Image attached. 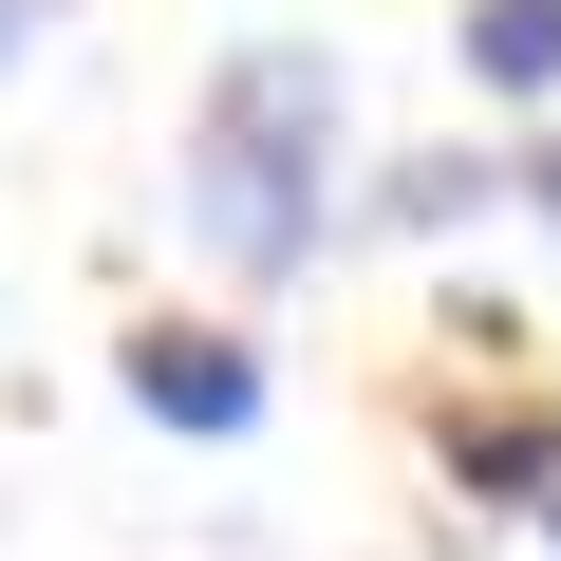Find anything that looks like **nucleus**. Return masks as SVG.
<instances>
[{
    "instance_id": "nucleus-1",
    "label": "nucleus",
    "mask_w": 561,
    "mask_h": 561,
    "mask_svg": "<svg viewBox=\"0 0 561 561\" xmlns=\"http://www.w3.org/2000/svg\"><path fill=\"white\" fill-rule=\"evenodd\" d=\"M337 131H356L337 38H243L187 94V243L225 280H300L319 262V206H337Z\"/></svg>"
},
{
    "instance_id": "nucleus-2",
    "label": "nucleus",
    "mask_w": 561,
    "mask_h": 561,
    "mask_svg": "<svg viewBox=\"0 0 561 561\" xmlns=\"http://www.w3.org/2000/svg\"><path fill=\"white\" fill-rule=\"evenodd\" d=\"M131 412L187 431V449L262 431V337H225V319H150V337H131Z\"/></svg>"
},
{
    "instance_id": "nucleus-3",
    "label": "nucleus",
    "mask_w": 561,
    "mask_h": 561,
    "mask_svg": "<svg viewBox=\"0 0 561 561\" xmlns=\"http://www.w3.org/2000/svg\"><path fill=\"white\" fill-rule=\"evenodd\" d=\"M449 57H468L486 113H542V94H561V0H468V38H449Z\"/></svg>"
},
{
    "instance_id": "nucleus-4",
    "label": "nucleus",
    "mask_w": 561,
    "mask_h": 561,
    "mask_svg": "<svg viewBox=\"0 0 561 561\" xmlns=\"http://www.w3.org/2000/svg\"><path fill=\"white\" fill-rule=\"evenodd\" d=\"M449 486H486V505H561V412H449Z\"/></svg>"
},
{
    "instance_id": "nucleus-5",
    "label": "nucleus",
    "mask_w": 561,
    "mask_h": 561,
    "mask_svg": "<svg viewBox=\"0 0 561 561\" xmlns=\"http://www.w3.org/2000/svg\"><path fill=\"white\" fill-rule=\"evenodd\" d=\"M468 206H505V169H468V150H412V169H393V206H375V225H412V243H449V225H468Z\"/></svg>"
},
{
    "instance_id": "nucleus-6",
    "label": "nucleus",
    "mask_w": 561,
    "mask_h": 561,
    "mask_svg": "<svg viewBox=\"0 0 561 561\" xmlns=\"http://www.w3.org/2000/svg\"><path fill=\"white\" fill-rule=\"evenodd\" d=\"M505 206H542V225H561V131H524V169H505Z\"/></svg>"
},
{
    "instance_id": "nucleus-7",
    "label": "nucleus",
    "mask_w": 561,
    "mask_h": 561,
    "mask_svg": "<svg viewBox=\"0 0 561 561\" xmlns=\"http://www.w3.org/2000/svg\"><path fill=\"white\" fill-rule=\"evenodd\" d=\"M38 38H57V0H0V76H20V57H38Z\"/></svg>"
},
{
    "instance_id": "nucleus-8",
    "label": "nucleus",
    "mask_w": 561,
    "mask_h": 561,
    "mask_svg": "<svg viewBox=\"0 0 561 561\" xmlns=\"http://www.w3.org/2000/svg\"><path fill=\"white\" fill-rule=\"evenodd\" d=\"M542 524H561V505H542Z\"/></svg>"
}]
</instances>
